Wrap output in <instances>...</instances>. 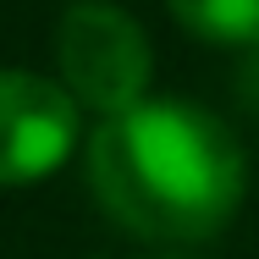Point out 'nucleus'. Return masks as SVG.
<instances>
[{
  "label": "nucleus",
  "mask_w": 259,
  "mask_h": 259,
  "mask_svg": "<svg viewBox=\"0 0 259 259\" xmlns=\"http://www.w3.org/2000/svg\"><path fill=\"white\" fill-rule=\"evenodd\" d=\"M77 149V100L39 72L0 66V188L55 177Z\"/></svg>",
  "instance_id": "obj_3"
},
{
  "label": "nucleus",
  "mask_w": 259,
  "mask_h": 259,
  "mask_svg": "<svg viewBox=\"0 0 259 259\" xmlns=\"http://www.w3.org/2000/svg\"><path fill=\"white\" fill-rule=\"evenodd\" d=\"M89 188L100 209L149 243H204L248 193L243 144L204 105L149 94L89 133Z\"/></svg>",
  "instance_id": "obj_1"
},
{
  "label": "nucleus",
  "mask_w": 259,
  "mask_h": 259,
  "mask_svg": "<svg viewBox=\"0 0 259 259\" xmlns=\"http://www.w3.org/2000/svg\"><path fill=\"white\" fill-rule=\"evenodd\" d=\"M55 72L61 89L105 121L149 100L155 45L133 11L110 0H77L55 28Z\"/></svg>",
  "instance_id": "obj_2"
},
{
  "label": "nucleus",
  "mask_w": 259,
  "mask_h": 259,
  "mask_svg": "<svg viewBox=\"0 0 259 259\" xmlns=\"http://www.w3.org/2000/svg\"><path fill=\"white\" fill-rule=\"evenodd\" d=\"M165 11L177 17L182 33L204 45H232V50L259 45V0H165Z\"/></svg>",
  "instance_id": "obj_4"
}]
</instances>
